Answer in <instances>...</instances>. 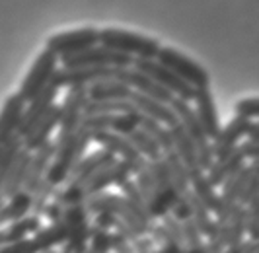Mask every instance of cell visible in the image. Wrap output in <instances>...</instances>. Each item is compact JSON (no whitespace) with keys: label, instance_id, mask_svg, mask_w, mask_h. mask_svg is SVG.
Returning a JSON list of instances; mask_svg holds the SVG:
<instances>
[{"label":"cell","instance_id":"obj_1","mask_svg":"<svg viewBox=\"0 0 259 253\" xmlns=\"http://www.w3.org/2000/svg\"><path fill=\"white\" fill-rule=\"evenodd\" d=\"M100 45L115 53H121V55L133 57V59H143V61H156L162 49V45L154 37H146L141 33L123 31V29H113V27L100 31Z\"/></svg>","mask_w":259,"mask_h":253},{"label":"cell","instance_id":"obj_2","mask_svg":"<svg viewBox=\"0 0 259 253\" xmlns=\"http://www.w3.org/2000/svg\"><path fill=\"white\" fill-rule=\"evenodd\" d=\"M90 142H92L90 131H86L84 126H80V131H78L76 135L68 140L61 150L55 152L53 164L49 167V172H47V177H45L53 187L65 185L68 176L72 174V170L86 158V150H88Z\"/></svg>","mask_w":259,"mask_h":253},{"label":"cell","instance_id":"obj_3","mask_svg":"<svg viewBox=\"0 0 259 253\" xmlns=\"http://www.w3.org/2000/svg\"><path fill=\"white\" fill-rule=\"evenodd\" d=\"M88 103V90L86 88H70L66 92L65 100L61 103V123L59 135L53 140L55 152H59L68 140L80 131L84 121V107Z\"/></svg>","mask_w":259,"mask_h":253},{"label":"cell","instance_id":"obj_4","mask_svg":"<svg viewBox=\"0 0 259 253\" xmlns=\"http://www.w3.org/2000/svg\"><path fill=\"white\" fill-rule=\"evenodd\" d=\"M171 109L178 117L180 125L185 129V133L191 137V140L195 142V148H197V154H199V164H201V170L203 172H208V167L214 164V152H212V142L205 135L203 126L197 119V113L195 109L183 100H176L171 101Z\"/></svg>","mask_w":259,"mask_h":253},{"label":"cell","instance_id":"obj_5","mask_svg":"<svg viewBox=\"0 0 259 253\" xmlns=\"http://www.w3.org/2000/svg\"><path fill=\"white\" fill-rule=\"evenodd\" d=\"M160 64H164L168 70H171L176 76H180L185 84H189L191 88L195 90H203L208 88V72L201 66L197 64L193 59L185 57L183 53L180 51L171 49V47H162L160 49V55L156 59Z\"/></svg>","mask_w":259,"mask_h":253},{"label":"cell","instance_id":"obj_6","mask_svg":"<svg viewBox=\"0 0 259 253\" xmlns=\"http://www.w3.org/2000/svg\"><path fill=\"white\" fill-rule=\"evenodd\" d=\"M59 57L53 55L51 51H43L39 53V57L35 59L33 66L29 68L27 76L24 78L22 86H20V96L29 103L33 98H37L39 94L47 86L53 84V78H55V72L59 70Z\"/></svg>","mask_w":259,"mask_h":253},{"label":"cell","instance_id":"obj_7","mask_svg":"<svg viewBox=\"0 0 259 253\" xmlns=\"http://www.w3.org/2000/svg\"><path fill=\"white\" fill-rule=\"evenodd\" d=\"M63 222L68 228V240H66L63 251H68V253L88 251L92 224H90V213H88L86 204H70V206H65Z\"/></svg>","mask_w":259,"mask_h":253},{"label":"cell","instance_id":"obj_8","mask_svg":"<svg viewBox=\"0 0 259 253\" xmlns=\"http://www.w3.org/2000/svg\"><path fill=\"white\" fill-rule=\"evenodd\" d=\"M133 68L143 72V74L150 76L156 84H160L164 90H168L169 94H174V98L183 101H193L195 98V88H191L189 84H185L180 76H176L171 70H168L164 64H160L158 61H143V59H135Z\"/></svg>","mask_w":259,"mask_h":253},{"label":"cell","instance_id":"obj_9","mask_svg":"<svg viewBox=\"0 0 259 253\" xmlns=\"http://www.w3.org/2000/svg\"><path fill=\"white\" fill-rule=\"evenodd\" d=\"M100 45V31L96 27H82L76 31H66V33H57L47 41V51L61 59L72 57L82 51L92 49Z\"/></svg>","mask_w":259,"mask_h":253},{"label":"cell","instance_id":"obj_10","mask_svg":"<svg viewBox=\"0 0 259 253\" xmlns=\"http://www.w3.org/2000/svg\"><path fill=\"white\" fill-rule=\"evenodd\" d=\"M90 135L94 142H98L100 146H104L105 150H109L111 154L119 156L121 162H125V164L129 165L133 176H139L144 167L148 165V160L125 137H121L117 133H111V131H96V133H90Z\"/></svg>","mask_w":259,"mask_h":253},{"label":"cell","instance_id":"obj_11","mask_svg":"<svg viewBox=\"0 0 259 253\" xmlns=\"http://www.w3.org/2000/svg\"><path fill=\"white\" fill-rule=\"evenodd\" d=\"M57 96H59V88L55 84H51V86H47V88L43 90L37 98H33V100L27 103L26 113H24V119H22V125H20V131H18V137L20 139L22 140L26 139L27 135H29V131L37 125L45 115L49 113V109L55 105Z\"/></svg>","mask_w":259,"mask_h":253},{"label":"cell","instance_id":"obj_12","mask_svg":"<svg viewBox=\"0 0 259 253\" xmlns=\"http://www.w3.org/2000/svg\"><path fill=\"white\" fill-rule=\"evenodd\" d=\"M195 113H197V119L203 126L205 135H207L210 140H214L219 135H221L222 126H221V119H219V111H217V103H214V98L210 94L208 88L203 90H195Z\"/></svg>","mask_w":259,"mask_h":253},{"label":"cell","instance_id":"obj_13","mask_svg":"<svg viewBox=\"0 0 259 253\" xmlns=\"http://www.w3.org/2000/svg\"><path fill=\"white\" fill-rule=\"evenodd\" d=\"M251 125V121H247L244 117H234L228 125L221 131V135L212 140V152H214V160L224 158L234 150H238V146L242 144V139L247 137V129Z\"/></svg>","mask_w":259,"mask_h":253},{"label":"cell","instance_id":"obj_14","mask_svg":"<svg viewBox=\"0 0 259 253\" xmlns=\"http://www.w3.org/2000/svg\"><path fill=\"white\" fill-rule=\"evenodd\" d=\"M26 107L27 101L20 94H12L4 101V107L0 111V146L18 135Z\"/></svg>","mask_w":259,"mask_h":253},{"label":"cell","instance_id":"obj_15","mask_svg":"<svg viewBox=\"0 0 259 253\" xmlns=\"http://www.w3.org/2000/svg\"><path fill=\"white\" fill-rule=\"evenodd\" d=\"M117 160H119V158H117L115 154H111V152L105 150V148L104 150L92 152L90 156H86V158L72 170V174L66 179V185H70V183L84 185V183H88L96 174H100V172H104L105 167L115 164Z\"/></svg>","mask_w":259,"mask_h":253},{"label":"cell","instance_id":"obj_16","mask_svg":"<svg viewBox=\"0 0 259 253\" xmlns=\"http://www.w3.org/2000/svg\"><path fill=\"white\" fill-rule=\"evenodd\" d=\"M59 123H61V105L55 103L49 109V113L45 115L24 139V150H27L29 154H35L47 142H51V133L59 126Z\"/></svg>","mask_w":259,"mask_h":253},{"label":"cell","instance_id":"obj_17","mask_svg":"<svg viewBox=\"0 0 259 253\" xmlns=\"http://www.w3.org/2000/svg\"><path fill=\"white\" fill-rule=\"evenodd\" d=\"M123 82L133 88V92H139L150 100H156L160 103H166V105H171V101L176 100L174 94H169L168 90H164L160 84H156L150 76L143 74L135 68H125L123 72Z\"/></svg>","mask_w":259,"mask_h":253},{"label":"cell","instance_id":"obj_18","mask_svg":"<svg viewBox=\"0 0 259 253\" xmlns=\"http://www.w3.org/2000/svg\"><path fill=\"white\" fill-rule=\"evenodd\" d=\"M53 158H55V144L47 142L43 148H39L35 154H31V162H29V172H27V179L26 185H24V191L27 193H35L41 181H45L47 177V172L53 164Z\"/></svg>","mask_w":259,"mask_h":253},{"label":"cell","instance_id":"obj_19","mask_svg":"<svg viewBox=\"0 0 259 253\" xmlns=\"http://www.w3.org/2000/svg\"><path fill=\"white\" fill-rule=\"evenodd\" d=\"M246 165H247L246 158L242 156V152L238 148V150H234L232 154L214 160V164L210 165L208 172H205V174H207L208 181H210L214 187H222L228 179H232L236 174H240Z\"/></svg>","mask_w":259,"mask_h":253},{"label":"cell","instance_id":"obj_20","mask_svg":"<svg viewBox=\"0 0 259 253\" xmlns=\"http://www.w3.org/2000/svg\"><path fill=\"white\" fill-rule=\"evenodd\" d=\"M129 101L135 105L137 111H141V113L146 115V117H150V119H154L158 123L166 125L168 129L171 125H176V123H180L176 113H174V109H171V105H166V103L150 100V98H146V96L139 94V92H133V96H131Z\"/></svg>","mask_w":259,"mask_h":253},{"label":"cell","instance_id":"obj_21","mask_svg":"<svg viewBox=\"0 0 259 253\" xmlns=\"http://www.w3.org/2000/svg\"><path fill=\"white\" fill-rule=\"evenodd\" d=\"M169 137H171V142H174V152L178 154V158L182 160L185 167L189 172H195V170H201V164H199V154H197V148H195V142L191 140V137L185 133L180 123L171 125L168 129Z\"/></svg>","mask_w":259,"mask_h":253},{"label":"cell","instance_id":"obj_22","mask_svg":"<svg viewBox=\"0 0 259 253\" xmlns=\"http://www.w3.org/2000/svg\"><path fill=\"white\" fill-rule=\"evenodd\" d=\"M148 167H150V174L154 177L158 199L171 213V208L178 202V193H176V187H174V183L169 179L168 165H166L164 158H162V160H156V162H148Z\"/></svg>","mask_w":259,"mask_h":253},{"label":"cell","instance_id":"obj_23","mask_svg":"<svg viewBox=\"0 0 259 253\" xmlns=\"http://www.w3.org/2000/svg\"><path fill=\"white\" fill-rule=\"evenodd\" d=\"M189 183H191V193L207 206L212 215H217L219 206H221V195L217 193V187L208 181L207 174L203 170L189 172Z\"/></svg>","mask_w":259,"mask_h":253},{"label":"cell","instance_id":"obj_24","mask_svg":"<svg viewBox=\"0 0 259 253\" xmlns=\"http://www.w3.org/2000/svg\"><path fill=\"white\" fill-rule=\"evenodd\" d=\"M41 228H43V220H41V216L35 215H29L18 222L8 224L6 228H0V247L27 240L29 234H37Z\"/></svg>","mask_w":259,"mask_h":253},{"label":"cell","instance_id":"obj_25","mask_svg":"<svg viewBox=\"0 0 259 253\" xmlns=\"http://www.w3.org/2000/svg\"><path fill=\"white\" fill-rule=\"evenodd\" d=\"M88 101H129L133 88L119 80H104L88 86Z\"/></svg>","mask_w":259,"mask_h":253},{"label":"cell","instance_id":"obj_26","mask_svg":"<svg viewBox=\"0 0 259 253\" xmlns=\"http://www.w3.org/2000/svg\"><path fill=\"white\" fill-rule=\"evenodd\" d=\"M137 185H139V191H141L144 202H146V206H148V213H150V216H152L154 220L156 218L162 220L166 215H169V210L160 202V199H158L154 177L150 174V167H148V165L137 176Z\"/></svg>","mask_w":259,"mask_h":253},{"label":"cell","instance_id":"obj_27","mask_svg":"<svg viewBox=\"0 0 259 253\" xmlns=\"http://www.w3.org/2000/svg\"><path fill=\"white\" fill-rule=\"evenodd\" d=\"M29 162H31V154L27 150H22L18 154V158H16V162L12 165V172H10V176H8L4 187H2V197L4 199H12L14 195L24 191L27 172H29Z\"/></svg>","mask_w":259,"mask_h":253},{"label":"cell","instance_id":"obj_28","mask_svg":"<svg viewBox=\"0 0 259 253\" xmlns=\"http://www.w3.org/2000/svg\"><path fill=\"white\" fill-rule=\"evenodd\" d=\"M33 206V195L27 191H20L18 195H14L6 204L0 206V228L4 224H12L22 218L29 216Z\"/></svg>","mask_w":259,"mask_h":253},{"label":"cell","instance_id":"obj_29","mask_svg":"<svg viewBox=\"0 0 259 253\" xmlns=\"http://www.w3.org/2000/svg\"><path fill=\"white\" fill-rule=\"evenodd\" d=\"M164 162L168 165L169 172V179L176 187V193H178V202L187 199L189 191H191V183H189V170L185 167L182 160L178 158L176 152H169V154H164ZM176 202V204H178Z\"/></svg>","mask_w":259,"mask_h":253},{"label":"cell","instance_id":"obj_30","mask_svg":"<svg viewBox=\"0 0 259 253\" xmlns=\"http://www.w3.org/2000/svg\"><path fill=\"white\" fill-rule=\"evenodd\" d=\"M121 193H123V199L127 201L131 210L143 220L144 224H146V228H148V232H150V228L154 226L156 222H154V218L150 216V213H148V206H146L143 195H141V191H139L137 181H127V183L121 187Z\"/></svg>","mask_w":259,"mask_h":253},{"label":"cell","instance_id":"obj_31","mask_svg":"<svg viewBox=\"0 0 259 253\" xmlns=\"http://www.w3.org/2000/svg\"><path fill=\"white\" fill-rule=\"evenodd\" d=\"M22 150H24V140L18 135L0 146V193H2V187H4L6 179L10 176V172H12V165L18 158V154Z\"/></svg>","mask_w":259,"mask_h":253},{"label":"cell","instance_id":"obj_32","mask_svg":"<svg viewBox=\"0 0 259 253\" xmlns=\"http://www.w3.org/2000/svg\"><path fill=\"white\" fill-rule=\"evenodd\" d=\"M187 199H189V206H191V218H193V222L199 228V232L205 238H210L214 234V230H217V220L212 218V213L195 197L191 191H189Z\"/></svg>","mask_w":259,"mask_h":253},{"label":"cell","instance_id":"obj_33","mask_svg":"<svg viewBox=\"0 0 259 253\" xmlns=\"http://www.w3.org/2000/svg\"><path fill=\"white\" fill-rule=\"evenodd\" d=\"M247 234V208L238 204L236 210L232 213L230 220H228V238H226V245L228 247H236L240 243L246 241Z\"/></svg>","mask_w":259,"mask_h":253},{"label":"cell","instance_id":"obj_34","mask_svg":"<svg viewBox=\"0 0 259 253\" xmlns=\"http://www.w3.org/2000/svg\"><path fill=\"white\" fill-rule=\"evenodd\" d=\"M135 111L131 101H88L84 107V117H100V115H123Z\"/></svg>","mask_w":259,"mask_h":253},{"label":"cell","instance_id":"obj_35","mask_svg":"<svg viewBox=\"0 0 259 253\" xmlns=\"http://www.w3.org/2000/svg\"><path fill=\"white\" fill-rule=\"evenodd\" d=\"M88 251L90 253H111L113 251V232L104 230V228L92 226Z\"/></svg>","mask_w":259,"mask_h":253},{"label":"cell","instance_id":"obj_36","mask_svg":"<svg viewBox=\"0 0 259 253\" xmlns=\"http://www.w3.org/2000/svg\"><path fill=\"white\" fill-rule=\"evenodd\" d=\"M255 199H259V162H251L249 164V177H247L246 189L242 193L240 204L247 208Z\"/></svg>","mask_w":259,"mask_h":253},{"label":"cell","instance_id":"obj_37","mask_svg":"<svg viewBox=\"0 0 259 253\" xmlns=\"http://www.w3.org/2000/svg\"><path fill=\"white\" fill-rule=\"evenodd\" d=\"M55 191H57V187H53L47 179H45V181H41V185H39L37 189H35V193H33V206H31V215L43 216L45 206L53 201Z\"/></svg>","mask_w":259,"mask_h":253},{"label":"cell","instance_id":"obj_38","mask_svg":"<svg viewBox=\"0 0 259 253\" xmlns=\"http://www.w3.org/2000/svg\"><path fill=\"white\" fill-rule=\"evenodd\" d=\"M236 115L244 117L247 121L259 119V98H246L236 103Z\"/></svg>","mask_w":259,"mask_h":253},{"label":"cell","instance_id":"obj_39","mask_svg":"<svg viewBox=\"0 0 259 253\" xmlns=\"http://www.w3.org/2000/svg\"><path fill=\"white\" fill-rule=\"evenodd\" d=\"M247 240L259 241V199L247 206Z\"/></svg>","mask_w":259,"mask_h":253},{"label":"cell","instance_id":"obj_40","mask_svg":"<svg viewBox=\"0 0 259 253\" xmlns=\"http://www.w3.org/2000/svg\"><path fill=\"white\" fill-rule=\"evenodd\" d=\"M182 224H183V240H185V247H199V245L205 243V241H203V234L199 232V228H197V224L193 222V218L185 220V222H182Z\"/></svg>","mask_w":259,"mask_h":253},{"label":"cell","instance_id":"obj_41","mask_svg":"<svg viewBox=\"0 0 259 253\" xmlns=\"http://www.w3.org/2000/svg\"><path fill=\"white\" fill-rule=\"evenodd\" d=\"M162 226L168 230V234L171 240L178 241L180 245H185V240H183V224L176 218V216L171 215V213L162 218Z\"/></svg>","mask_w":259,"mask_h":253},{"label":"cell","instance_id":"obj_42","mask_svg":"<svg viewBox=\"0 0 259 253\" xmlns=\"http://www.w3.org/2000/svg\"><path fill=\"white\" fill-rule=\"evenodd\" d=\"M240 152H242V156L246 158V162H259V140H249L247 139L246 142H242L240 146Z\"/></svg>","mask_w":259,"mask_h":253},{"label":"cell","instance_id":"obj_43","mask_svg":"<svg viewBox=\"0 0 259 253\" xmlns=\"http://www.w3.org/2000/svg\"><path fill=\"white\" fill-rule=\"evenodd\" d=\"M257 251V241L246 240L244 243L236 245V247H228L224 253H255Z\"/></svg>","mask_w":259,"mask_h":253},{"label":"cell","instance_id":"obj_44","mask_svg":"<svg viewBox=\"0 0 259 253\" xmlns=\"http://www.w3.org/2000/svg\"><path fill=\"white\" fill-rule=\"evenodd\" d=\"M247 139L259 140V121H251V125L247 129Z\"/></svg>","mask_w":259,"mask_h":253},{"label":"cell","instance_id":"obj_45","mask_svg":"<svg viewBox=\"0 0 259 253\" xmlns=\"http://www.w3.org/2000/svg\"><path fill=\"white\" fill-rule=\"evenodd\" d=\"M4 204V197H2V193H0V206Z\"/></svg>","mask_w":259,"mask_h":253},{"label":"cell","instance_id":"obj_46","mask_svg":"<svg viewBox=\"0 0 259 253\" xmlns=\"http://www.w3.org/2000/svg\"><path fill=\"white\" fill-rule=\"evenodd\" d=\"M61 253H68V251H61ZM84 253H90V251H84Z\"/></svg>","mask_w":259,"mask_h":253},{"label":"cell","instance_id":"obj_47","mask_svg":"<svg viewBox=\"0 0 259 253\" xmlns=\"http://www.w3.org/2000/svg\"><path fill=\"white\" fill-rule=\"evenodd\" d=\"M255 253H259V241H257V251H255Z\"/></svg>","mask_w":259,"mask_h":253}]
</instances>
